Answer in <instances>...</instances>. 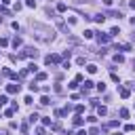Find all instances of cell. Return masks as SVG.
<instances>
[{
    "label": "cell",
    "mask_w": 135,
    "mask_h": 135,
    "mask_svg": "<svg viewBox=\"0 0 135 135\" xmlns=\"http://www.w3.org/2000/svg\"><path fill=\"white\" fill-rule=\"evenodd\" d=\"M89 135H99V129H91V131H89Z\"/></svg>",
    "instance_id": "f546056e"
},
{
    "label": "cell",
    "mask_w": 135,
    "mask_h": 135,
    "mask_svg": "<svg viewBox=\"0 0 135 135\" xmlns=\"http://www.w3.org/2000/svg\"><path fill=\"white\" fill-rule=\"evenodd\" d=\"M74 125H76V127L82 125V118H80V116H74Z\"/></svg>",
    "instance_id": "603a6c76"
},
{
    "label": "cell",
    "mask_w": 135,
    "mask_h": 135,
    "mask_svg": "<svg viewBox=\"0 0 135 135\" xmlns=\"http://www.w3.org/2000/svg\"><path fill=\"white\" fill-rule=\"evenodd\" d=\"M93 19H95L97 23H104V21H106V17H104V15H101V13H99V15H95V17H93Z\"/></svg>",
    "instance_id": "8fae6325"
},
{
    "label": "cell",
    "mask_w": 135,
    "mask_h": 135,
    "mask_svg": "<svg viewBox=\"0 0 135 135\" xmlns=\"http://www.w3.org/2000/svg\"><path fill=\"white\" fill-rule=\"evenodd\" d=\"M36 80H38V82H40V80H46V74H44V72H38V74H36Z\"/></svg>",
    "instance_id": "9a60e30c"
},
{
    "label": "cell",
    "mask_w": 135,
    "mask_h": 135,
    "mask_svg": "<svg viewBox=\"0 0 135 135\" xmlns=\"http://www.w3.org/2000/svg\"><path fill=\"white\" fill-rule=\"evenodd\" d=\"M112 135H123V133H118V131H116V133H112Z\"/></svg>",
    "instance_id": "d6a6232c"
},
{
    "label": "cell",
    "mask_w": 135,
    "mask_h": 135,
    "mask_svg": "<svg viewBox=\"0 0 135 135\" xmlns=\"http://www.w3.org/2000/svg\"><path fill=\"white\" fill-rule=\"evenodd\" d=\"M93 36H95V32H93V30H84V38H87V40H91Z\"/></svg>",
    "instance_id": "30bf717a"
},
{
    "label": "cell",
    "mask_w": 135,
    "mask_h": 135,
    "mask_svg": "<svg viewBox=\"0 0 135 135\" xmlns=\"http://www.w3.org/2000/svg\"><path fill=\"white\" fill-rule=\"evenodd\" d=\"M32 36H36L40 42H51L53 40V30H51L49 25H42V23H34L32 25Z\"/></svg>",
    "instance_id": "6da1fadb"
},
{
    "label": "cell",
    "mask_w": 135,
    "mask_h": 135,
    "mask_svg": "<svg viewBox=\"0 0 135 135\" xmlns=\"http://www.w3.org/2000/svg\"><path fill=\"white\" fill-rule=\"evenodd\" d=\"M76 135H89V133H87V131H84V129H80V131H78Z\"/></svg>",
    "instance_id": "4dcf8cb0"
},
{
    "label": "cell",
    "mask_w": 135,
    "mask_h": 135,
    "mask_svg": "<svg viewBox=\"0 0 135 135\" xmlns=\"http://www.w3.org/2000/svg\"><path fill=\"white\" fill-rule=\"evenodd\" d=\"M17 57H34V59H36L38 57V51L36 49H34V46H28V49H23V53H19V55H17Z\"/></svg>",
    "instance_id": "7a4b0ae2"
},
{
    "label": "cell",
    "mask_w": 135,
    "mask_h": 135,
    "mask_svg": "<svg viewBox=\"0 0 135 135\" xmlns=\"http://www.w3.org/2000/svg\"><path fill=\"white\" fill-rule=\"evenodd\" d=\"M28 118H30V123H36V120H38V118H40V116H38V114H36V112H34V114H30V116H28Z\"/></svg>",
    "instance_id": "5bb4252c"
},
{
    "label": "cell",
    "mask_w": 135,
    "mask_h": 135,
    "mask_svg": "<svg viewBox=\"0 0 135 135\" xmlns=\"http://www.w3.org/2000/svg\"><path fill=\"white\" fill-rule=\"evenodd\" d=\"M131 9H135V0H131Z\"/></svg>",
    "instance_id": "1f68e13d"
},
{
    "label": "cell",
    "mask_w": 135,
    "mask_h": 135,
    "mask_svg": "<svg viewBox=\"0 0 135 135\" xmlns=\"http://www.w3.org/2000/svg\"><path fill=\"white\" fill-rule=\"evenodd\" d=\"M93 84H95L93 80H84V87H82V93H87L89 89H93Z\"/></svg>",
    "instance_id": "8992f818"
},
{
    "label": "cell",
    "mask_w": 135,
    "mask_h": 135,
    "mask_svg": "<svg viewBox=\"0 0 135 135\" xmlns=\"http://www.w3.org/2000/svg\"><path fill=\"white\" fill-rule=\"evenodd\" d=\"M13 114H15V108H9V110H4V116H9V118H11Z\"/></svg>",
    "instance_id": "7402d4cb"
},
{
    "label": "cell",
    "mask_w": 135,
    "mask_h": 135,
    "mask_svg": "<svg viewBox=\"0 0 135 135\" xmlns=\"http://www.w3.org/2000/svg\"><path fill=\"white\" fill-rule=\"evenodd\" d=\"M42 125H44V127H49V125H53V123H51V118L46 116V118H42Z\"/></svg>",
    "instance_id": "4316f807"
},
{
    "label": "cell",
    "mask_w": 135,
    "mask_h": 135,
    "mask_svg": "<svg viewBox=\"0 0 135 135\" xmlns=\"http://www.w3.org/2000/svg\"><path fill=\"white\" fill-rule=\"evenodd\" d=\"M74 110H76V112H78V114H80V112H84V106H82V104H78V106H76V108H74Z\"/></svg>",
    "instance_id": "83f0119b"
},
{
    "label": "cell",
    "mask_w": 135,
    "mask_h": 135,
    "mask_svg": "<svg viewBox=\"0 0 135 135\" xmlns=\"http://www.w3.org/2000/svg\"><path fill=\"white\" fill-rule=\"evenodd\" d=\"M25 6H30V9L36 6V0H25Z\"/></svg>",
    "instance_id": "cb8c5ba5"
},
{
    "label": "cell",
    "mask_w": 135,
    "mask_h": 135,
    "mask_svg": "<svg viewBox=\"0 0 135 135\" xmlns=\"http://www.w3.org/2000/svg\"><path fill=\"white\" fill-rule=\"evenodd\" d=\"M6 101H9V97H6V95H0V108H2Z\"/></svg>",
    "instance_id": "ffe728a7"
},
{
    "label": "cell",
    "mask_w": 135,
    "mask_h": 135,
    "mask_svg": "<svg viewBox=\"0 0 135 135\" xmlns=\"http://www.w3.org/2000/svg\"><path fill=\"white\" fill-rule=\"evenodd\" d=\"M6 91H9L11 95H15V93H19V91H21V84H9Z\"/></svg>",
    "instance_id": "5b68a950"
},
{
    "label": "cell",
    "mask_w": 135,
    "mask_h": 135,
    "mask_svg": "<svg viewBox=\"0 0 135 135\" xmlns=\"http://www.w3.org/2000/svg\"><path fill=\"white\" fill-rule=\"evenodd\" d=\"M44 63H46V65H51V63L57 65V63H61V55H46V57H44Z\"/></svg>",
    "instance_id": "3957f363"
},
{
    "label": "cell",
    "mask_w": 135,
    "mask_h": 135,
    "mask_svg": "<svg viewBox=\"0 0 135 135\" xmlns=\"http://www.w3.org/2000/svg\"><path fill=\"white\" fill-rule=\"evenodd\" d=\"M28 72H38V65L36 63H30L28 65Z\"/></svg>",
    "instance_id": "4fadbf2b"
},
{
    "label": "cell",
    "mask_w": 135,
    "mask_h": 135,
    "mask_svg": "<svg viewBox=\"0 0 135 135\" xmlns=\"http://www.w3.org/2000/svg\"><path fill=\"white\" fill-rule=\"evenodd\" d=\"M129 95H131V91H129V89H120V97H125V99H127Z\"/></svg>",
    "instance_id": "2e32d148"
},
{
    "label": "cell",
    "mask_w": 135,
    "mask_h": 135,
    "mask_svg": "<svg viewBox=\"0 0 135 135\" xmlns=\"http://www.w3.org/2000/svg\"><path fill=\"white\" fill-rule=\"evenodd\" d=\"M116 34H120V30H118V28H112V30H110V36H116Z\"/></svg>",
    "instance_id": "484cf974"
},
{
    "label": "cell",
    "mask_w": 135,
    "mask_h": 135,
    "mask_svg": "<svg viewBox=\"0 0 135 135\" xmlns=\"http://www.w3.org/2000/svg\"><path fill=\"white\" fill-rule=\"evenodd\" d=\"M87 72H89V74H95V72H97V65H95V63H89V65H87Z\"/></svg>",
    "instance_id": "ba28073f"
},
{
    "label": "cell",
    "mask_w": 135,
    "mask_h": 135,
    "mask_svg": "<svg viewBox=\"0 0 135 135\" xmlns=\"http://www.w3.org/2000/svg\"><path fill=\"white\" fill-rule=\"evenodd\" d=\"M120 116H123V118H129V110L123 108V110H120Z\"/></svg>",
    "instance_id": "d4e9b609"
},
{
    "label": "cell",
    "mask_w": 135,
    "mask_h": 135,
    "mask_svg": "<svg viewBox=\"0 0 135 135\" xmlns=\"http://www.w3.org/2000/svg\"><path fill=\"white\" fill-rule=\"evenodd\" d=\"M97 91L104 93V91H106V84H104V82H97Z\"/></svg>",
    "instance_id": "d6986e66"
},
{
    "label": "cell",
    "mask_w": 135,
    "mask_h": 135,
    "mask_svg": "<svg viewBox=\"0 0 135 135\" xmlns=\"http://www.w3.org/2000/svg\"><path fill=\"white\" fill-rule=\"evenodd\" d=\"M40 104H42V106H49V104H51V99H49L46 95H42V97H40Z\"/></svg>",
    "instance_id": "7c38bea8"
},
{
    "label": "cell",
    "mask_w": 135,
    "mask_h": 135,
    "mask_svg": "<svg viewBox=\"0 0 135 135\" xmlns=\"http://www.w3.org/2000/svg\"><path fill=\"white\" fill-rule=\"evenodd\" d=\"M114 61H116V63H123V61H125V57H123V55H118V53H116V55H114Z\"/></svg>",
    "instance_id": "ac0fdd59"
},
{
    "label": "cell",
    "mask_w": 135,
    "mask_h": 135,
    "mask_svg": "<svg viewBox=\"0 0 135 135\" xmlns=\"http://www.w3.org/2000/svg\"><path fill=\"white\" fill-rule=\"evenodd\" d=\"M97 114H99V116H106V114H108V108H106V106H99V108H97Z\"/></svg>",
    "instance_id": "9c48e42d"
},
{
    "label": "cell",
    "mask_w": 135,
    "mask_h": 135,
    "mask_svg": "<svg viewBox=\"0 0 135 135\" xmlns=\"http://www.w3.org/2000/svg\"><path fill=\"white\" fill-rule=\"evenodd\" d=\"M36 135H44V129H42V127H38V129H36Z\"/></svg>",
    "instance_id": "f1b7e54d"
},
{
    "label": "cell",
    "mask_w": 135,
    "mask_h": 135,
    "mask_svg": "<svg viewBox=\"0 0 135 135\" xmlns=\"http://www.w3.org/2000/svg\"><path fill=\"white\" fill-rule=\"evenodd\" d=\"M65 9H68V6H65L63 2H59V4H57V11H59V13H65Z\"/></svg>",
    "instance_id": "44dd1931"
},
{
    "label": "cell",
    "mask_w": 135,
    "mask_h": 135,
    "mask_svg": "<svg viewBox=\"0 0 135 135\" xmlns=\"http://www.w3.org/2000/svg\"><path fill=\"white\" fill-rule=\"evenodd\" d=\"M0 23H2V17H0Z\"/></svg>",
    "instance_id": "836d02e7"
},
{
    "label": "cell",
    "mask_w": 135,
    "mask_h": 135,
    "mask_svg": "<svg viewBox=\"0 0 135 135\" xmlns=\"http://www.w3.org/2000/svg\"><path fill=\"white\" fill-rule=\"evenodd\" d=\"M57 28H59L61 32H68V34H70V30H68V28H65V23H63L61 19H57Z\"/></svg>",
    "instance_id": "52a82bcc"
},
{
    "label": "cell",
    "mask_w": 135,
    "mask_h": 135,
    "mask_svg": "<svg viewBox=\"0 0 135 135\" xmlns=\"http://www.w3.org/2000/svg\"><path fill=\"white\" fill-rule=\"evenodd\" d=\"M13 46L19 49V46H21V38H13Z\"/></svg>",
    "instance_id": "e0dca14e"
},
{
    "label": "cell",
    "mask_w": 135,
    "mask_h": 135,
    "mask_svg": "<svg viewBox=\"0 0 135 135\" xmlns=\"http://www.w3.org/2000/svg\"><path fill=\"white\" fill-rule=\"evenodd\" d=\"M110 34H101V32H97V40H99V44H106V42H110Z\"/></svg>",
    "instance_id": "277c9868"
}]
</instances>
